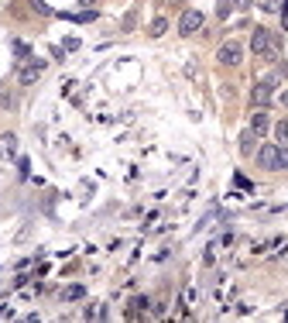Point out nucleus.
<instances>
[{"instance_id":"f257e3e1","label":"nucleus","mask_w":288,"mask_h":323,"mask_svg":"<svg viewBox=\"0 0 288 323\" xmlns=\"http://www.w3.org/2000/svg\"><path fill=\"white\" fill-rule=\"evenodd\" d=\"M251 52L254 55H264V58H275V38L268 28H254L251 35Z\"/></svg>"},{"instance_id":"f03ea898","label":"nucleus","mask_w":288,"mask_h":323,"mask_svg":"<svg viewBox=\"0 0 288 323\" xmlns=\"http://www.w3.org/2000/svg\"><path fill=\"white\" fill-rule=\"evenodd\" d=\"M275 90H278V79H275V76L257 79V86H254V93H251V104L254 107H268V104H271V96H275Z\"/></svg>"},{"instance_id":"7ed1b4c3","label":"nucleus","mask_w":288,"mask_h":323,"mask_svg":"<svg viewBox=\"0 0 288 323\" xmlns=\"http://www.w3.org/2000/svg\"><path fill=\"white\" fill-rule=\"evenodd\" d=\"M216 62L219 66H240L243 62V45L240 42H223L216 48Z\"/></svg>"},{"instance_id":"20e7f679","label":"nucleus","mask_w":288,"mask_h":323,"mask_svg":"<svg viewBox=\"0 0 288 323\" xmlns=\"http://www.w3.org/2000/svg\"><path fill=\"white\" fill-rule=\"evenodd\" d=\"M45 66H48V62H41V58H38V62H28V66H21V72H17V83H21V86H35V83L45 76Z\"/></svg>"},{"instance_id":"39448f33","label":"nucleus","mask_w":288,"mask_h":323,"mask_svg":"<svg viewBox=\"0 0 288 323\" xmlns=\"http://www.w3.org/2000/svg\"><path fill=\"white\" fill-rule=\"evenodd\" d=\"M257 165L261 169H281V148L278 145H261L257 148Z\"/></svg>"},{"instance_id":"423d86ee","label":"nucleus","mask_w":288,"mask_h":323,"mask_svg":"<svg viewBox=\"0 0 288 323\" xmlns=\"http://www.w3.org/2000/svg\"><path fill=\"white\" fill-rule=\"evenodd\" d=\"M199 28H203V14H199V11H185L182 17H179V31H182L185 38H189V35H196Z\"/></svg>"},{"instance_id":"0eeeda50","label":"nucleus","mask_w":288,"mask_h":323,"mask_svg":"<svg viewBox=\"0 0 288 323\" xmlns=\"http://www.w3.org/2000/svg\"><path fill=\"white\" fill-rule=\"evenodd\" d=\"M268 127H271V117H268L264 107H257V110H254V117H251V131L257 134V138H264Z\"/></svg>"},{"instance_id":"6e6552de","label":"nucleus","mask_w":288,"mask_h":323,"mask_svg":"<svg viewBox=\"0 0 288 323\" xmlns=\"http://www.w3.org/2000/svg\"><path fill=\"white\" fill-rule=\"evenodd\" d=\"M14 151H17V134H4L0 138V158H14Z\"/></svg>"},{"instance_id":"1a4fd4ad","label":"nucleus","mask_w":288,"mask_h":323,"mask_svg":"<svg viewBox=\"0 0 288 323\" xmlns=\"http://www.w3.org/2000/svg\"><path fill=\"white\" fill-rule=\"evenodd\" d=\"M62 299H65V302L86 299V286H79V282H76V286H65V289H62Z\"/></svg>"},{"instance_id":"9d476101","label":"nucleus","mask_w":288,"mask_h":323,"mask_svg":"<svg viewBox=\"0 0 288 323\" xmlns=\"http://www.w3.org/2000/svg\"><path fill=\"white\" fill-rule=\"evenodd\" d=\"M254 148H257V134H254L251 127H247V131L240 134V151H243V155H251Z\"/></svg>"},{"instance_id":"9b49d317","label":"nucleus","mask_w":288,"mask_h":323,"mask_svg":"<svg viewBox=\"0 0 288 323\" xmlns=\"http://www.w3.org/2000/svg\"><path fill=\"white\" fill-rule=\"evenodd\" d=\"M65 21H72V24H90V21H96V11H82V14H62Z\"/></svg>"},{"instance_id":"f8f14e48","label":"nucleus","mask_w":288,"mask_h":323,"mask_svg":"<svg viewBox=\"0 0 288 323\" xmlns=\"http://www.w3.org/2000/svg\"><path fill=\"white\" fill-rule=\"evenodd\" d=\"M14 55H17V62H28V58H31V48L24 45V42H14Z\"/></svg>"},{"instance_id":"ddd939ff","label":"nucleus","mask_w":288,"mask_h":323,"mask_svg":"<svg viewBox=\"0 0 288 323\" xmlns=\"http://www.w3.org/2000/svg\"><path fill=\"white\" fill-rule=\"evenodd\" d=\"M275 134H278V145H285L288 148V120H281V124L275 127Z\"/></svg>"},{"instance_id":"4468645a","label":"nucleus","mask_w":288,"mask_h":323,"mask_svg":"<svg viewBox=\"0 0 288 323\" xmlns=\"http://www.w3.org/2000/svg\"><path fill=\"white\" fill-rule=\"evenodd\" d=\"M165 31H168V21H165V17H154V21H151V35H165Z\"/></svg>"},{"instance_id":"2eb2a0df","label":"nucleus","mask_w":288,"mask_h":323,"mask_svg":"<svg viewBox=\"0 0 288 323\" xmlns=\"http://www.w3.org/2000/svg\"><path fill=\"white\" fill-rule=\"evenodd\" d=\"M233 186H240V189H254V183H251V179H243L240 172L233 175Z\"/></svg>"},{"instance_id":"dca6fc26","label":"nucleus","mask_w":288,"mask_h":323,"mask_svg":"<svg viewBox=\"0 0 288 323\" xmlns=\"http://www.w3.org/2000/svg\"><path fill=\"white\" fill-rule=\"evenodd\" d=\"M62 48H69V52H76V48H79V38H65V45Z\"/></svg>"},{"instance_id":"f3484780","label":"nucleus","mask_w":288,"mask_h":323,"mask_svg":"<svg viewBox=\"0 0 288 323\" xmlns=\"http://www.w3.org/2000/svg\"><path fill=\"white\" fill-rule=\"evenodd\" d=\"M281 28H288V0L281 4Z\"/></svg>"},{"instance_id":"a211bd4d","label":"nucleus","mask_w":288,"mask_h":323,"mask_svg":"<svg viewBox=\"0 0 288 323\" xmlns=\"http://www.w3.org/2000/svg\"><path fill=\"white\" fill-rule=\"evenodd\" d=\"M281 169H288V148H281Z\"/></svg>"},{"instance_id":"6ab92c4d","label":"nucleus","mask_w":288,"mask_h":323,"mask_svg":"<svg viewBox=\"0 0 288 323\" xmlns=\"http://www.w3.org/2000/svg\"><path fill=\"white\" fill-rule=\"evenodd\" d=\"M281 107H288V90H285V93H281Z\"/></svg>"},{"instance_id":"aec40b11","label":"nucleus","mask_w":288,"mask_h":323,"mask_svg":"<svg viewBox=\"0 0 288 323\" xmlns=\"http://www.w3.org/2000/svg\"><path fill=\"white\" fill-rule=\"evenodd\" d=\"M79 4H86V7H90V4H93V0H79Z\"/></svg>"},{"instance_id":"412c9836","label":"nucleus","mask_w":288,"mask_h":323,"mask_svg":"<svg viewBox=\"0 0 288 323\" xmlns=\"http://www.w3.org/2000/svg\"><path fill=\"white\" fill-rule=\"evenodd\" d=\"M261 4H268V0H261Z\"/></svg>"}]
</instances>
